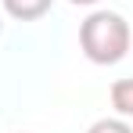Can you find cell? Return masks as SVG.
Segmentation results:
<instances>
[{"mask_svg":"<svg viewBox=\"0 0 133 133\" xmlns=\"http://www.w3.org/2000/svg\"><path fill=\"white\" fill-rule=\"evenodd\" d=\"M133 47V29L119 11H90L79 22V50L94 65H119Z\"/></svg>","mask_w":133,"mask_h":133,"instance_id":"1","label":"cell"},{"mask_svg":"<svg viewBox=\"0 0 133 133\" xmlns=\"http://www.w3.org/2000/svg\"><path fill=\"white\" fill-rule=\"evenodd\" d=\"M54 0H0V11L15 22H36L50 11Z\"/></svg>","mask_w":133,"mask_h":133,"instance_id":"2","label":"cell"},{"mask_svg":"<svg viewBox=\"0 0 133 133\" xmlns=\"http://www.w3.org/2000/svg\"><path fill=\"white\" fill-rule=\"evenodd\" d=\"M108 97H111V108L119 111L122 119H133V76L130 79H115Z\"/></svg>","mask_w":133,"mask_h":133,"instance_id":"3","label":"cell"},{"mask_svg":"<svg viewBox=\"0 0 133 133\" xmlns=\"http://www.w3.org/2000/svg\"><path fill=\"white\" fill-rule=\"evenodd\" d=\"M87 133H133V126H130V119H122V115H104V119H97V122H90L87 126Z\"/></svg>","mask_w":133,"mask_h":133,"instance_id":"4","label":"cell"},{"mask_svg":"<svg viewBox=\"0 0 133 133\" xmlns=\"http://www.w3.org/2000/svg\"><path fill=\"white\" fill-rule=\"evenodd\" d=\"M68 4H76V7H94V4H101V0H68Z\"/></svg>","mask_w":133,"mask_h":133,"instance_id":"5","label":"cell"},{"mask_svg":"<svg viewBox=\"0 0 133 133\" xmlns=\"http://www.w3.org/2000/svg\"><path fill=\"white\" fill-rule=\"evenodd\" d=\"M0 32H4V11H0Z\"/></svg>","mask_w":133,"mask_h":133,"instance_id":"6","label":"cell"},{"mask_svg":"<svg viewBox=\"0 0 133 133\" xmlns=\"http://www.w3.org/2000/svg\"><path fill=\"white\" fill-rule=\"evenodd\" d=\"M130 50H133V47H130Z\"/></svg>","mask_w":133,"mask_h":133,"instance_id":"7","label":"cell"}]
</instances>
